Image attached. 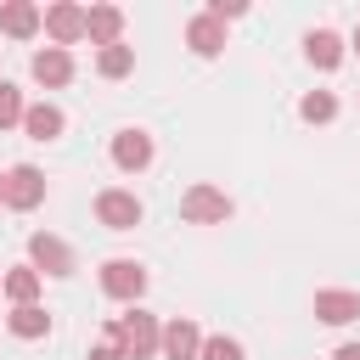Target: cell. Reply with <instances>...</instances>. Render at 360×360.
Returning a JSON list of instances; mask_svg holds the SVG:
<instances>
[{
	"instance_id": "4",
	"label": "cell",
	"mask_w": 360,
	"mask_h": 360,
	"mask_svg": "<svg viewBox=\"0 0 360 360\" xmlns=\"http://www.w3.org/2000/svg\"><path fill=\"white\" fill-rule=\"evenodd\" d=\"M141 197L135 191H124V186H107V191H96V219L107 225V231H135L141 225Z\"/></svg>"
},
{
	"instance_id": "27",
	"label": "cell",
	"mask_w": 360,
	"mask_h": 360,
	"mask_svg": "<svg viewBox=\"0 0 360 360\" xmlns=\"http://www.w3.org/2000/svg\"><path fill=\"white\" fill-rule=\"evenodd\" d=\"M349 45H354V51H360V28H354V39H349Z\"/></svg>"
},
{
	"instance_id": "26",
	"label": "cell",
	"mask_w": 360,
	"mask_h": 360,
	"mask_svg": "<svg viewBox=\"0 0 360 360\" xmlns=\"http://www.w3.org/2000/svg\"><path fill=\"white\" fill-rule=\"evenodd\" d=\"M0 208H6V169H0Z\"/></svg>"
},
{
	"instance_id": "7",
	"label": "cell",
	"mask_w": 360,
	"mask_h": 360,
	"mask_svg": "<svg viewBox=\"0 0 360 360\" xmlns=\"http://www.w3.org/2000/svg\"><path fill=\"white\" fill-rule=\"evenodd\" d=\"M152 158H158V146H152L146 129H118L112 135V169L118 174H141V169H152Z\"/></svg>"
},
{
	"instance_id": "23",
	"label": "cell",
	"mask_w": 360,
	"mask_h": 360,
	"mask_svg": "<svg viewBox=\"0 0 360 360\" xmlns=\"http://www.w3.org/2000/svg\"><path fill=\"white\" fill-rule=\"evenodd\" d=\"M90 360H129V349H124V343H118V332L107 326V332H101V343L90 349Z\"/></svg>"
},
{
	"instance_id": "21",
	"label": "cell",
	"mask_w": 360,
	"mask_h": 360,
	"mask_svg": "<svg viewBox=\"0 0 360 360\" xmlns=\"http://www.w3.org/2000/svg\"><path fill=\"white\" fill-rule=\"evenodd\" d=\"M22 112H28V101H22V90H17L11 79H0V129H11V124H22Z\"/></svg>"
},
{
	"instance_id": "13",
	"label": "cell",
	"mask_w": 360,
	"mask_h": 360,
	"mask_svg": "<svg viewBox=\"0 0 360 360\" xmlns=\"http://www.w3.org/2000/svg\"><path fill=\"white\" fill-rule=\"evenodd\" d=\"M45 28V11L34 6V0H6L0 6V34H11V39H34Z\"/></svg>"
},
{
	"instance_id": "15",
	"label": "cell",
	"mask_w": 360,
	"mask_h": 360,
	"mask_svg": "<svg viewBox=\"0 0 360 360\" xmlns=\"http://www.w3.org/2000/svg\"><path fill=\"white\" fill-rule=\"evenodd\" d=\"M62 129H68V112L56 101H28V112H22V135L28 141H56Z\"/></svg>"
},
{
	"instance_id": "14",
	"label": "cell",
	"mask_w": 360,
	"mask_h": 360,
	"mask_svg": "<svg viewBox=\"0 0 360 360\" xmlns=\"http://www.w3.org/2000/svg\"><path fill=\"white\" fill-rule=\"evenodd\" d=\"M186 45H191V56H219L225 51V22L219 17H208V11H197L191 22H186Z\"/></svg>"
},
{
	"instance_id": "16",
	"label": "cell",
	"mask_w": 360,
	"mask_h": 360,
	"mask_svg": "<svg viewBox=\"0 0 360 360\" xmlns=\"http://www.w3.org/2000/svg\"><path fill=\"white\" fill-rule=\"evenodd\" d=\"M304 56H309L321 73H332V68L343 62V34H332V28H309V34H304Z\"/></svg>"
},
{
	"instance_id": "10",
	"label": "cell",
	"mask_w": 360,
	"mask_h": 360,
	"mask_svg": "<svg viewBox=\"0 0 360 360\" xmlns=\"http://www.w3.org/2000/svg\"><path fill=\"white\" fill-rule=\"evenodd\" d=\"M163 360H197L202 354V326L191 321V315H174L169 326H163V349H158Z\"/></svg>"
},
{
	"instance_id": "12",
	"label": "cell",
	"mask_w": 360,
	"mask_h": 360,
	"mask_svg": "<svg viewBox=\"0 0 360 360\" xmlns=\"http://www.w3.org/2000/svg\"><path fill=\"white\" fill-rule=\"evenodd\" d=\"M84 39H90L96 51L124 45V11H118V6H90V11H84Z\"/></svg>"
},
{
	"instance_id": "22",
	"label": "cell",
	"mask_w": 360,
	"mask_h": 360,
	"mask_svg": "<svg viewBox=\"0 0 360 360\" xmlns=\"http://www.w3.org/2000/svg\"><path fill=\"white\" fill-rule=\"evenodd\" d=\"M197 360H242V343H236V338H225V332H208Z\"/></svg>"
},
{
	"instance_id": "18",
	"label": "cell",
	"mask_w": 360,
	"mask_h": 360,
	"mask_svg": "<svg viewBox=\"0 0 360 360\" xmlns=\"http://www.w3.org/2000/svg\"><path fill=\"white\" fill-rule=\"evenodd\" d=\"M6 332H11V338H22V343L45 338V332H51V315H45V304H17V309L6 315Z\"/></svg>"
},
{
	"instance_id": "25",
	"label": "cell",
	"mask_w": 360,
	"mask_h": 360,
	"mask_svg": "<svg viewBox=\"0 0 360 360\" xmlns=\"http://www.w3.org/2000/svg\"><path fill=\"white\" fill-rule=\"evenodd\" d=\"M332 360H360V343H338V354Z\"/></svg>"
},
{
	"instance_id": "11",
	"label": "cell",
	"mask_w": 360,
	"mask_h": 360,
	"mask_svg": "<svg viewBox=\"0 0 360 360\" xmlns=\"http://www.w3.org/2000/svg\"><path fill=\"white\" fill-rule=\"evenodd\" d=\"M28 73H34V84H45V90H62V84L73 79V51H62V45H45V51H34Z\"/></svg>"
},
{
	"instance_id": "17",
	"label": "cell",
	"mask_w": 360,
	"mask_h": 360,
	"mask_svg": "<svg viewBox=\"0 0 360 360\" xmlns=\"http://www.w3.org/2000/svg\"><path fill=\"white\" fill-rule=\"evenodd\" d=\"M39 287H45V276H39L34 264H17V270L0 276V292L11 298V309H17V304H39Z\"/></svg>"
},
{
	"instance_id": "24",
	"label": "cell",
	"mask_w": 360,
	"mask_h": 360,
	"mask_svg": "<svg viewBox=\"0 0 360 360\" xmlns=\"http://www.w3.org/2000/svg\"><path fill=\"white\" fill-rule=\"evenodd\" d=\"M242 11H248L242 0H214V6H208V17H219V22H231V17H242Z\"/></svg>"
},
{
	"instance_id": "20",
	"label": "cell",
	"mask_w": 360,
	"mask_h": 360,
	"mask_svg": "<svg viewBox=\"0 0 360 360\" xmlns=\"http://www.w3.org/2000/svg\"><path fill=\"white\" fill-rule=\"evenodd\" d=\"M298 118H304V124H332V118H338V96H332V90H309V96L298 101Z\"/></svg>"
},
{
	"instance_id": "1",
	"label": "cell",
	"mask_w": 360,
	"mask_h": 360,
	"mask_svg": "<svg viewBox=\"0 0 360 360\" xmlns=\"http://www.w3.org/2000/svg\"><path fill=\"white\" fill-rule=\"evenodd\" d=\"M107 326L118 332V343L129 349V360H152V354L163 349V326H158V315H146L141 304H129V315H112Z\"/></svg>"
},
{
	"instance_id": "5",
	"label": "cell",
	"mask_w": 360,
	"mask_h": 360,
	"mask_svg": "<svg viewBox=\"0 0 360 360\" xmlns=\"http://www.w3.org/2000/svg\"><path fill=\"white\" fill-rule=\"evenodd\" d=\"M101 292L118 298V304H141V292H146V264H135V259H107V264H101Z\"/></svg>"
},
{
	"instance_id": "6",
	"label": "cell",
	"mask_w": 360,
	"mask_h": 360,
	"mask_svg": "<svg viewBox=\"0 0 360 360\" xmlns=\"http://www.w3.org/2000/svg\"><path fill=\"white\" fill-rule=\"evenodd\" d=\"M28 264L39 270V276H73V248L62 242V236H51V231H34L28 236Z\"/></svg>"
},
{
	"instance_id": "19",
	"label": "cell",
	"mask_w": 360,
	"mask_h": 360,
	"mask_svg": "<svg viewBox=\"0 0 360 360\" xmlns=\"http://www.w3.org/2000/svg\"><path fill=\"white\" fill-rule=\"evenodd\" d=\"M135 68V45H107V51H96V73L101 79H124Z\"/></svg>"
},
{
	"instance_id": "2",
	"label": "cell",
	"mask_w": 360,
	"mask_h": 360,
	"mask_svg": "<svg viewBox=\"0 0 360 360\" xmlns=\"http://www.w3.org/2000/svg\"><path fill=\"white\" fill-rule=\"evenodd\" d=\"M231 214H236V202L219 186H186V197H180V219L186 225H225Z\"/></svg>"
},
{
	"instance_id": "9",
	"label": "cell",
	"mask_w": 360,
	"mask_h": 360,
	"mask_svg": "<svg viewBox=\"0 0 360 360\" xmlns=\"http://www.w3.org/2000/svg\"><path fill=\"white\" fill-rule=\"evenodd\" d=\"M45 34H51V45H79L84 39V6H73V0H56V6H45Z\"/></svg>"
},
{
	"instance_id": "3",
	"label": "cell",
	"mask_w": 360,
	"mask_h": 360,
	"mask_svg": "<svg viewBox=\"0 0 360 360\" xmlns=\"http://www.w3.org/2000/svg\"><path fill=\"white\" fill-rule=\"evenodd\" d=\"M45 202V174L34 163H11L6 169V208L11 214H34Z\"/></svg>"
},
{
	"instance_id": "8",
	"label": "cell",
	"mask_w": 360,
	"mask_h": 360,
	"mask_svg": "<svg viewBox=\"0 0 360 360\" xmlns=\"http://www.w3.org/2000/svg\"><path fill=\"white\" fill-rule=\"evenodd\" d=\"M315 321H321V326H349V321H360V292H354V287H321V292H315Z\"/></svg>"
}]
</instances>
